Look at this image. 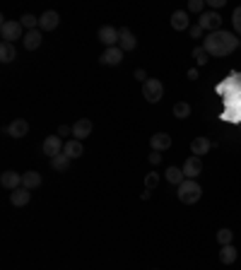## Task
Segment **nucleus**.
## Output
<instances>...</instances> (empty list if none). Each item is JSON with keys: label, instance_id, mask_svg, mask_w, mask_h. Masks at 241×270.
Instances as JSON below:
<instances>
[{"label": "nucleus", "instance_id": "c9c22d12", "mask_svg": "<svg viewBox=\"0 0 241 270\" xmlns=\"http://www.w3.org/2000/svg\"><path fill=\"white\" fill-rule=\"evenodd\" d=\"M222 5H224V0H208V7H212V10H217Z\"/></svg>", "mask_w": 241, "mask_h": 270}, {"label": "nucleus", "instance_id": "f8f14e48", "mask_svg": "<svg viewBox=\"0 0 241 270\" xmlns=\"http://www.w3.org/2000/svg\"><path fill=\"white\" fill-rule=\"evenodd\" d=\"M0 183H2V188L17 191V188L22 186V174H17V172L7 169V172H2V174H0Z\"/></svg>", "mask_w": 241, "mask_h": 270}, {"label": "nucleus", "instance_id": "a211bd4d", "mask_svg": "<svg viewBox=\"0 0 241 270\" xmlns=\"http://www.w3.org/2000/svg\"><path fill=\"white\" fill-rule=\"evenodd\" d=\"M41 41H44V36H41V29H31L24 34V39H22V44H24V49L27 51H34V49H39L41 46Z\"/></svg>", "mask_w": 241, "mask_h": 270}, {"label": "nucleus", "instance_id": "5701e85b", "mask_svg": "<svg viewBox=\"0 0 241 270\" xmlns=\"http://www.w3.org/2000/svg\"><path fill=\"white\" fill-rule=\"evenodd\" d=\"M237 256H239V253H237V248H234L232 244H229V246H222V248H219V261H222L224 266H232V263L237 261Z\"/></svg>", "mask_w": 241, "mask_h": 270}, {"label": "nucleus", "instance_id": "58836bf2", "mask_svg": "<svg viewBox=\"0 0 241 270\" xmlns=\"http://www.w3.org/2000/svg\"><path fill=\"white\" fill-rule=\"evenodd\" d=\"M239 49H241V46H239Z\"/></svg>", "mask_w": 241, "mask_h": 270}, {"label": "nucleus", "instance_id": "2eb2a0df", "mask_svg": "<svg viewBox=\"0 0 241 270\" xmlns=\"http://www.w3.org/2000/svg\"><path fill=\"white\" fill-rule=\"evenodd\" d=\"M119 49L125 53V51H133L135 46H138V39H135V34L130 29H119Z\"/></svg>", "mask_w": 241, "mask_h": 270}, {"label": "nucleus", "instance_id": "4c0bfd02", "mask_svg": "<svg viewBox=\"0 0 241 270\" xmlns=\"http://www.w3.org/2000/svg\"><path fill=\"white\" fill-rule=\"evenodd\" d=\"M188 80H198V68H191L188 70Z\"/></svg>", "mask_w": 241, "mask_h": 270}, {"label": "nucleus", "instance_id": "473e14b6", "mask_svg": "<svg viewBox=\"0 0 241 270\" xmlns=\"http://www.w3.org/2000/svg\"><path fill=\"white\" fill-rule=\"evenodd\" d=\"M188 34H191V39H203V27H200V25L195 22V25H191Z\"/></svg>", "mask_w": 241, "mask_h": 270}, {"label": "nucleus", "instance_id": "cd10ccee", "mask_svg": "<svg viewBox=\"0 0 241 270\" xmlns=\"http://www.w3.org/2000/svg\"><path fill=\"white\" fill-rule=\"evenodd\" d=\"M232 239H234V232H232V229H227V227H224V229H219V232H217V241H219V246H229Z\"/></svg>", "mask_w": 241, "mask_h": 270}, {"label": "nucleus", "instance_id": "f3484780", "mask_svg": "<svg viewBox=\"0 0 241 270\" xmlns=\"http://www.w3.org/2000/svg\"><path fill=\"white\" fill-rule=\"evenodd\" d=\"M171 27L176 31L191 29V20H188V12H186V10H176V12L171 15Z\"/></svg>", "mask_w": 241, "mask_h": 270}, {"label": "nucleus", "instance_id": "20e7f679", "mask_svg": "<svg viewBox=\"0 0 241 270\" xmlns=\"http://www.w3.org/2000/svg\"><path fill=\"white\" fill-rule=\"evenodd\" d=\"M143 97L150 101V104H157L162 97H164V85L159 82V80H154V77H150L145 85H143Z\"/></svg>", "mask_w": 241, "mask_h": 270}, {"label": "nucleus", "instance_id": "7ed1b4c3", "mask_svg": "<svg viewBox=\"0 0 241 270\" xmlns=\"http://www.w3.org/2000/svg\"><path fill=\"white\" fill-rule=\"evenodd\" d=\"M0 36H2V41L15 44L17 39H24V27H22L17 20H2V25H0Z\"/></svg>", "mask_w": 241, "mask_h": 270}, {"label": "nucleus", "instance_id": "c85d7f7f", "mask_svg": "<svg viewBox=\"0 0 241 270\" xmlns=\"http://www.w3.org/2000/svg\"><path fill=\"white\" fill-rule=\"evenodd\" d=\"M191 56L195 58V63H198V65H205V63H208V51H205L203 46H195Z\"/></svg>", "mask_w": 241, "mask_h": 270}, {"label": "nucleus", "instance_id": "f03ea898", "mask_svg": "<svg viewBox=\"0 0 241 270\" xmlns=\"http://www.w3.org/2000/svg\"><path fill=\"white\" fill-rule=\"evenodd\" d=\"M200 196H203V188H200V183H198V181L186 179L179 186V200L183 203V205H193V203H198V200H200Z\"/></svg>", "mask_w": 241, "mask_h": 270}, {"label": "nucleus", "instance_id": "4be33fe9", "mask_svg": "<svg viewBox=\"0 0 241 270\" xmlns=\"http://www.w3.org/2000/svg\"><path fill=\"white\" fill-rule=\"evenodd\" d=\"M15 58H17V49H15V44L2 41V44H0V60H2V63H12Z\"/></svg>", "mask_w": 241, "mask_h": 270}, {"label": "nucleus", "instance_id": "6e6552de", "mask_svg": "<svg viewBox=\"0 0 241 270\" xmlns=\"http://www.w3.org/2000/svg\"><path fill=\"white\" fill-rule=\"evenodd\" d=\"M60 22V15L56 12V10H46L41 17H39V29L41 31H53L56 27H58Z\"/></svg>", "mask_w": 241, "mask_h": 270}, {"label": "nucleus", "instance_id": "bb28decb", "mask_svg": "<svg viewBox=\"0 0 241 270\" xmlns=\"http://www.w3.org/2000/svg\"><path fill=\"white\" fill-rule=\"evenodd\" d=\"M174 116H176V119H188V116H191V104H188V101L174 104Z\"/></svg>", "mask_w": 241, "mask_h": 270}, {"label": "nucleus", "instance_id": "f257e3e1", "mask_svg": "<svg viewBox=\"0 0 241 270\" xmlns=\"http://www.w3.org/2000/svg\"><path fill=\"white\" fill-rule=\"evenodd\" d=\"M241 46V39L237 34H232V31H212L205 36V41H203V49L208 51V56H215V58H222V56H229L232 51H237Z\"/></svg>", "mask_w": 241, "mask_h": 270}, {"label": "nucleus", "instance_id": "423d86ee", "mask_svg": "<svg viewBox=\"0 0 241 270\" xmlns=\"http://www.w3.org/2000/svg\"><path fill=\"white\" fill-rule=\"evenodd\" d=\"M183 176L186 179H195V176H200V172H203V157H188L186 162H183Z\"/></svg>", "mask_w": 241, "mask_h": 270}, {"label": "nucleus", "instance_id": "393cba45", "mask_svg": "<svg viewBox=\"0 0 241 270\" xmlns=\"http://www.w3.org/2000/svg\"><path fill=\"white\" fill-rule=\"evenodd\" d=\"M167 181H169V183H174V186L179 188L181 183L186 181V176H183V169H179V167H169V169H167Z\"/></svg>", "mask_w": 241, "mask_h": 270}, {"label": "nucleus", "instance_id": "72a5a7b5", "mask_svg": "<svg viewBox=\"0 0 241 270\" xmlns=\"http://www.w3.org/2000/svg\"><path fill=\"white\" fill-rule=\"evenodd\" d=\"M147 159H150V164H152V167L162 164V152H154V150H152V154H147Z\"/></svg>", "mask_w": 241, "mask_h": 270}, {"label": "nucleus", "instance_id": "4468645a", "mask_svg": "<svg viewBox=\"0 0 241 270\" xmlns=\"http://www.w3.org/2000/svg\"><path fill=\"white\" fill-rule=\"evenodd\" d=\"M120 60H123V51H120L119 46H111V49H106V51L99 56V63H101V65H119Z\"/></svg>", "mask_w": 241, "mask_h": 270}, {"label": "nucleus", "instance_id": "dca6fc26", "mask_svg": "<svg viewBox=\"0 0 241 270\" xmlns=\"http://www.w3.org/2000/svg\"><path fill=\"white\" fill-rule=\"evenodd\" d=\"M29 200H31V191L24 188V186H20V188L12 191V196H10V203H12L15 208H24Z\"/></svg>", "mask_w": 241, "mask_h": 270}, {"label": "nucleus", "instance_id": "a878e982", "mask_svg": "<svg viewBox=\"0 0 241 270\" xmlns=\"http://www.w3.org/2000/svg\"><path fill=\"white\" fill-rule=\"evenodd\" d=\"M20 25H22L27 31L39 29V17H34V15H29V12H27V15H22V17H20Z\"/></svg>", "mask_w": 241, "mask_h": 270}, {"label": "nucleus", "instance_id": "c756f323", "mask_svg": "<svg viewBox=\"0 0 241 270\" xmlns=\"http://www.w3.org/2000/svg\"><path fill=\"white\" fill-rule=\"evenodd\" d=\"M203 10H205V0H191V2H188V12L203 15Z\"/></svg>", "mask_w": 241, "mask_h": 270}, {"label": "nucleus", "instance_id": "39448f33", "mask_svg": "<svg viewBox=\"0 0 241 270\" xmlns=\"http://www.w3.org/2000/svg\"><path fill=\"white\" fill-rule=\"evenodd\" d=\"M198 25L203 27V31H219L222 29V17H219V12H215V10H208V12H203L200 15V20H198Z\"/></svg>", "mask_w": 241, "mask_h": 270}, {"label": "nucleus", "instance_id": "412c9836", "mask_svg": "<svg viewBox=\"0 0 241 270\" xmlns=\"http://www.w3.org/2000/svg\"><path fill=\"white\" fill-rule=\"evenodd\" d=\"M22 186L29 188V191L39 188V186H41V174L34 172V169H31V172H24V174H22Z\"/></svg>", "mask_w": 241, "mask_h": 270}, {"label": "nucleus", "instance_id": "f704fd0d", "mask_svg": "<svg viewBox=\"0 0 241 270\" xmlns=\"http://www.w3.org/2000/svg\"><path fill=\"white\" fill-rule=\"evenodd\" d=\"M135 80H140V82H143V85H145V82H147V80H150V77H147V73H145V70H143V68H138V70H135Z\"/></svg>", "mask_w": 241, "mask_h": 270}, {"label": "nucleus", "instance_id": "ddd939ff", "mask_svg": "<svg viewBox=\"0 0 241 270\" xmlns=\"http://www.w3.org/2000/svg\"><path fill=\"white\" fill-rule=\"evenodd\" d=\"M150 147L154 152H164L171 147V135L169 133H154L150 138Z\"/></svg>", "mask_w": 241, "mask_h": 270}, {"label": "nucleus", "instance_id": "9d476101", "mask_svg": "<svg viewBox=\"0 0 241 270\" xmlns=\"http://www.w3.org/2000/svg\"><path fill=\"white\" fill-rule=\"evenodd\" d=\"M5 130H7V135H12L15 140H20V138H24V135L29 133V121L27 119H15Z\"/></svg>", "mask_w": 241, "mask_h": 270}, {"label": "nucleus", "instance_id": "aec40b11", "mask_svg": "<svg viewBox=\"0 0 241 270\" xmlns=\"http://www.w3.org/2000/svg\"><path fill=\"white\" fill-rule=\"evenodd\" d=\"M212 147V143L208 138H195V140H191V152L195 154V157H203V154H208Z\"/></svg>", "mask_w": 241, "mask_h": 270}, {"label": "nucleus", "instance_id": "0eeeda50", "mask_svg": "<svg viewBox=\"0 0 241 270\" xmlns=\"http://www.w3.org/2000/svg\"><path fill=\"white\" fill-rule=\"evenodd\" d=\"M119 29L116 27H111V25H104L101 29H99V41L106 46V49H111V46H119Z\"/></svg>", "mask_w": 241, "mask_h": 270}, {"label": "nucleus", "instance_id": "9b49d317", "mask_svg": "<svg viewBox=\"0 0 241 270\" xmlns=\"http://www.w3.org/2000/svg\"><path fill=\"white\" fill-rule=\"evenodd\" d=\"M92 130H94V123L90 119H80L72 123V135H75V140H85V138H90Z\"/></svg>", "mask_w": 241, "mask_h": 270}, {"label": "nucleus", "instance_id": "6ab92c4d", "mask_svg": "<svg viewBox=\"0 0 241 270\" xmlns=\"http://www.w3.org/2000/svg\"><path fill=\"white\" fill-rule=\"evenodd\" d=\"M82 152H85V145H82V140H68L65 143V147H63V154H68L70 159H77V157H82Z\"/></svg>", "mask_w": 241, "mask_h": 270}, {"label": "nucleus", "instance_id": "1a4fd4ad", "mask_svg": "<svg viewBox=\"0 0 241 270\" xmlns=\"http://www.w3.org/2000/svg\"><path fill=\"white\" fill-rule=\"evenodd\" d=\"M63 147H65V143L60 140L58 135H48V138L44 140V145H41V150H44V154H48L51 159H53L56 154H60V152H63Z\"/></svg>", "mask_w": 241, "mask_h": 270}, {"label": "nucleus", "instance_id": "2f4dec72", "mask_svg": "<svg viewBox=\"0 0 241 270\" xmlns=\"http://www.w3.org/2000/svg\"><path fill=\"white\" fill-rule=\"evenodd\" d=\"M232 25H234V31L241 36V7H237V10L232 12Z\"/></svg>", "mask_w": 241, "mask_h": 270}, {"label": "nucleus", "instance_id": "e433bc0d", "mask_svg": "<svg viewBox=\"0 0 241 270\" xmlns=\"http://www.w3.org/2000/svg\"><path fill=\"white\" fill-rule=\"evenodd\" d=\"M70 133H72V128H70V125H60V128H58V138H60V135H70Z\"/></svg>", "mask_w": 241, "mask_h": 270}, {"label": "nucleus", "instance_id": "7c9ffc66", "mask_svg": "<svg viewBox=\"0 0 241 270\" xmlns=\"http://www.w3.org/2000/svg\"><path fill=\"white\" fill-rule=\"evenodd\" d=\"M157 183H159V174H157V172H150V174L145 176V188H147V191H152Z\"/></svg>", "mask_w": 241, "mask_h": 270}, {"label": "nucleus", "instance_id": "b1692460", "mask_svg": "<svg viewBox=\"0 0 241 270\" xmlns=\"http://www.w3.org/2000/svg\"><path fill=\"white\" fill-rule=\"evenodd\" d=\"M68 167H70V157L63 154V152L51 159V169H53V172H68Z\"/></svg>", "mask_w": 241, "mask_h": 270}]
</instances>
